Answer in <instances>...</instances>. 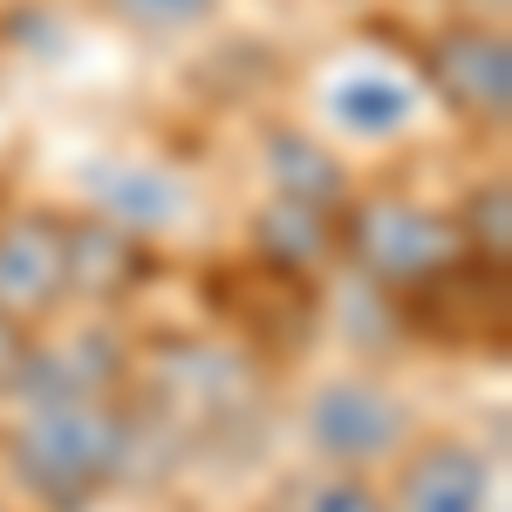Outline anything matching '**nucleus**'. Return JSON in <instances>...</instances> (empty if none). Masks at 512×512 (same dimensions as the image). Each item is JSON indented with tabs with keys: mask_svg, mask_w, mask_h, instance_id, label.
Returning a JSON list of instances; mask_svg holds the SVG:
<instances>
[{
	"mask_svg": "<svg viewBox=\"0 0 512 512\" xmlns=\"http://www.w3.org/2000/svg\"><path fill=\"white\" fill-rule=\"evenodd\" d=\"M137 451V417L117 396H69V403H21L0 437L7 478L41 512H89Z\"/></svg>",
	"mask_w": 512,
	"mask_h": 512,
	"instance_id": "obj_1",
	"label": "nucleus"
},
{
	"mask_svg": "<svg viewBox=\"0 0 512 512\" xmlns=\"http://www.w3.org/2000/svg\"><path fill=\"white\" fill-rule=\"evenodd\" d=\"M335 253L349 260L369 287H390V294H410L424 280L451 274L465 253V233L451 212H431L417 198H349L335 212Z\"/></svg>",
	"mask_w": 512,
	"mask_h": 512,
	"instance_id": "obj_2",
	"label": "nucleus"
},
{
	"mask_svg": "<svg viewBox=\"0 0 512 512\" xmlns=\"http://www.w3.org/2000/svg\"><path fill=\"white\" fill-rule=\"evenodd\" d=\"M301 437H308V451H315L321 465H335V472H376V465L403 458V444L417 437V417L376 376H328L301 403Z\"/></svg>",
	"mask_w": 512,
	"mask_h": 512,
	"instance_id": "obj_3",
	"label": "nucleus"
},
{
	"mask_svg": "<svg viewBox=\"0 0 512 512\" xmlns=\"http://www.w3.org/2000/svg\"><path fill=\"white\" fill-rule=\"evenodd\" d=\"M424 89L472 130H506L512 110V41L506 21H451L417 48Z\"/></svg>",
	"mask_w": 512,
	"mask_h": 512,
	"instance_id": "obj_4",
	"label": "nucleus"
},
{
	"mask_svg": "<svg viewBox=\"0 0 512 512\" xmlns=\"http://www.w3.org/2000/svg\"><path fill=\"white\" fill-rule=\"evenodd\" d=\"M390 512H506V478L465 437H410L390 478Z\"/></svg>",
	"mask_w": 512,
	"mask_h": 512,
	"instance_id": "obj_5",
	"label": "nucleus"
},
{
	"mask_svg": "<svg viewBox=\"0 0 512 512\" xmlns=\"http://www.w3.org/2000/svg\"><path fill=\"white\" fill-rule=\"evenodd\" d=\"M69 301V219L14 212L0 219V321L41 328Z\"/></svg>",
	"mask_w": 512,
	"mask_h": 512,
	"instance_id": "obj_6",
	"label": "nucleus"
},
{
	"mask_svg": "<svg viewBox=\"0 0 512 512\" xmlns=\"http://www.w3.org/2000/svg\"><path fill=\"white\" fill-rule=\"evenodd\" d=\"M123 376H130V349L117 335L110 328H76L62 342L28 335V349L7 369L0 390L21 396V403H69V396H117Z\"/></svg>",
	"mask_w": 512,
	"mask_h": 512,
	"instance_id": "obj_7",
	"label": "nucleus"
},
{
	"mask_svg": "<svg viewBox=\"0 0 512 512\" xmlns=\"http://www.w3.org/2000/svg\"><path fill=\"white\" fill-rule=\"evenodd\" d=\"M144 233H130L117 219H69V301H123L151 280Z\"/></svg>",
	"mask_w": 512,
	"mask_h": 512,
	"instance_id": "obj_8",
	"label": "nucleus"
},
{
	"mask_svg": "<svg viewBox=\"0 0 512 512\" xmlns=\"http://www.w3.org/2000/svg\"><path fill=\"white\" fill-rule=\"evenodd\" d=\"M260 164H267L274 198H287V205H308V212H342L349 205V164L335 158L321 137L294 130V123H274L267 130Z\"/></svg>",
	"mask_w": 512,
	"mask_h": 512,
	"instance_id": "obj_9",
	"label": "nucleus"
},
{
	"mask_svg": "<svg viewBox=\"0 0 512 512\" xmlns=\"http://www.w3.org/2000/svg\"><path fill=\"white\" fill-rule=\"evenodd\" d=\"M89 192H96V219H117L130 233H164L185 212V185L158 164H96Z\"/></svg>",
	"mask_w": 512,
	"mask_h": 512,
	"instance_id": "obj_10",
	"label": "nucleus"
},
{
	"mask_svg": "<svg viewBox=\"0 0 512 512\" xmlns=\"http://www.w3.org/2000/svg\"><path fill=\"white\" fill-rule=\"evenodd\" d=\"M328 117L349 137H396L417 117V82L390 76V69H355V76H342L328 89Z\"/></svg>",
	"mask_w": 512,
	"mask_h": 512,
	"instance_id": "obj_11",
	"label": "nucleus"
},
{
	"mask_svg": "<svg viewBox=\"0 0 512 512\" xmlns=\"http://www.w3.org/2000/svg\"><path fill=\"white\" fill-rule=\"evenodd\" d=\"M260 260L280 267V274H315L321 260H328V246H335V212H308V205H287L274 198L267 212H260Z\"/></svg>",
	"mask_w": 512,
	"mask_h": 512,
	"instance_id": "obj_12",
	"label": "nucleus"
},
{
	"mask_svg": "<svg viewBox=\"0 0 512 512\" xmlns=\"http://www.w3.org/2000/svg\"><path fill=\"white\" fill-rule=\"evenodd\" d=\"M458 233H465V253L485 260V267H506L512 260V205H506V178L492 185H472L465 205H458Z\"/></svg>",
	"mask_w": 512,
	"mask_h": 512,
	"instance_id": "obj_13",
	"label": "nucleus"
},
{
	"mask_svg": "<svg viewBox=\"0 0 512 512\" xmlns=\"http://www.w3.org/2000/svg\"><path fill=\"white\" fill-rule=\"evenodd\" d=\"M280 512H390V499L369 485L362 472H308L280 492Z\"/></svg>",
	"mask_w": 512,
	"mask_h": 512,
	"instance_id": "obj_14",
	"label": "nucleus"
},
{
	"mask_svg": "<svg viewBox=\"0 0 512 512\" xmlns=\"http://www.w3.org/2000/svg\"><path fill=\"white\" fill-rule=\"evenodd\" d=\"M103 7H110V21H123L130 35L178 41V35H192V28H205L226 0H103Z\"/></svg>",
	"mask_w": 512,
	"mask_h": 512,
	"instance_id": "obj_15",
	"label": "nucleus"
},
{
	"mask_svg": "<svg viewBox=\"0 0 512 512\" xmlns=\"http://www.w3.org/2000/svg\"><path fill=\"white\" fill-rule=\"evenodd\" d=\"M28 335H35V328H14V321H0V383H7V369L21 362V349H28Z\"/></svg>",
	"mask_w": 512,
	"mask_h": 512,
	"instance_id": "obj_16",
	"label": "nucleus"
},
{
	"mask_svg": "<svg viewBox=\"0 0 512 512\" xmlns=\"http://www.w3.org/2000/svg\"><path fill=\"white\" fill-rule=\"evenodd\" d=\"M0 512H14V506H0Z\"/></svg>",
	"mask_w": 512,
	"mask_h": 512,
	"instance_id": "obj_17",
	"label": "nucleus"
}]
</instances>
